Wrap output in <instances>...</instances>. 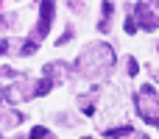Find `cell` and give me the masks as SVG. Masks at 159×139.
<instances>
[{
  "instance_id": "cell-7",
  "label": "cell",
  "mask_w": 159,
  "mask_h": 139,
  "mask_svg": "<svg viewBox=\"0 0 159 139\" xmlns=\"http://www.w3.org/2000/svg\"><path fill=\"white\" fill-rule=\"evenodd\" d=\"M126 31H129V33H134V31H137V28H134V20H126Z\"/></svg>"
},
{
  "instance_id": "cell-6",
  "label": "cell",
  "mask_w": 159,
  "mask_h": 139,
  "mask_svg": "<svg viewBox=\"0 0 159 139\" xmlns=\"http://www.w3.org/2000/svg\"><path fill=\"white\" fill-rule=\"evenodd\" d=\"M48 89H50V81H42V84H39V89H36V92H39V95H42V92H48Z\"/></svg>"
},
{
  "instance_id": "cell-4",
  "label": "cell",
  "mask_w": 159,
  "mask_h": 139,
  "mask_svg": "<svg viewBox=\"0 0 159 139\" xmlns=\"http://www.w3.org/2000/svg\"><path fill=\"white\" fill-rule=\"evenodd\" d=\"M31 139H48V131H45V128H34Z\"/></svg>"
},
{
  "instance_id": "cell-8",
  "label": "cell",
  "mask_w": 159,
  "mask_h": 139,
  "mask_svg": "<svg viewBox=\"0 0 159 139\" xmlns=\"http://www.w3.org/2000/svg\"><path fill=\"white\" fill-rule=\"evenodd\" d=\"M154 3H157V8H159V0H154Z\"/></svg>"
},
{
  "instance_id": "cell-1",
  "label": "cell",
  "mask_w": 159,
  "mask_h": 139,
  "mask_svg": "<svg viewBox=\"0 0 159 139\" xmlns=\"http://www.w3.org/2000/svg\"><path fill=\"white\" fill-rule=\"evenodd\" d=\"M137 109H140V114H143V120L145 123H159V98L157 92L151 89V86H143L140 89V95H137Z\"/></svg>"
},
{
  "instance_id": "cell-3",
  "label": "cell",
  "mask_w": 159,
  "mask_h": 139,
  "mask_svg": "<svg viewBox=\"0 0 159 139\" xmlns=\"http://www.w3.org/2000/svg\"><path fill=\"white\" fill-rule=\"evenodd\" d=\"M50 14H53V0H42V25H39V33H48Z\"/></svg>"
},
{
  "instance_id": "cell-5",
  "label": "cell",
  "mask_w": 159,
  "mask_h": 139,
  "mask_svg": "<svg viewBox=\"0 0 159 139\" xmlns=\"http://www.w3.org/2000/svg\"><path fill=\"white\" fill-rule=\"evenodd\" d=\"M134 72H137V61H134V59H129V75H134Z\"/></svg>"
},
{
  "instance_id": "cell-2",
  "label": "cell",
  "mask_w": 159,
  "mask_h": 139,
  "mask_svg": "<svg viewBox=\"0 0 159 139\" xmlns=\"http://www.w3.org/2000/svg\"><path fill=\"white\" fill-rule=\"evenodd\" d=\"M137 17H140L143 28H148V31L159 28V14H151V11H148V6H137Z\"/></svg>"
}]
</instances>
